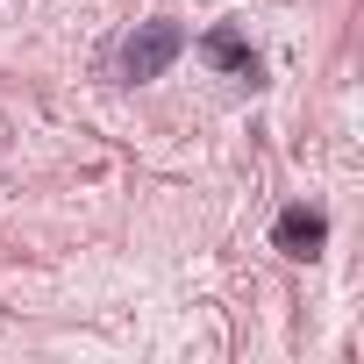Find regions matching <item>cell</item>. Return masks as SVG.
<instances>
[{
	"label": "cell",
	"mask_w": 364,
	"mask_h": 364,
	"mask_svg": "<svg viewBox=\"0 0 364 364\" xmlns=\"http://www.w3.org/2000/svg\"><path fill=\"white\" fill-rule=\"evenodd\" d=\"M178 50H186V29H178V22H136L129 43H122V58H114V72H122L129 86H143V79H157Z\"/></svg>",
	"instance_id": "cell-1"
},
{
	"label": "cell",
	"mask_w": 364,
	"mask_h": 364,
	"mask_svg": "<svg viewBox=\"0 0 364 364\" xmlns=\"http://www.w3.org/2000/svg\"><path fill=\"white\" fill-rule=\"evenodd\" d=\"M272 243L307 264V257H321V243H328V215H321V208H286V215L272 222Z\"/></svg>",
	"instance_id": "cell-2"
},
{
	"label": "cell",
	"mask_w": 364,
	"mask_h": 364,
	"mask_svg": "<svg viewBox=\"0 0 364 364\" xmlns=\"http://www.w3.org/2000/svg\"><path fill=\"white\" fill-rule=\"evenodd\" d=\"M200 58H208L215 72H229V79H257V72H264L257 50H250L236 29H208V36H200Z\"/></svg>",
	"instance_id": "cell-3"
}]
</instances>
